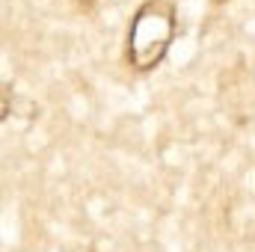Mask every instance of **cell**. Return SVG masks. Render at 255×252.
I'll list each match as a JSON object with an SVG mask.
<instances>
[{"mask_svg":"<svg viewBox=\"0 0 255 252\" xmlns=\"http://www.w3.org/2000/svg\"><path fill=\"white\" fill-rule=\"evenodd\" d=\"M175 36V12L169 0H148L133 15L128 30V60L133 68L148 71L163 60Z\"/></svg>","mask_w":255,"mask_h":252,"instance_id":"1","label":"cell"}]
</instances>
